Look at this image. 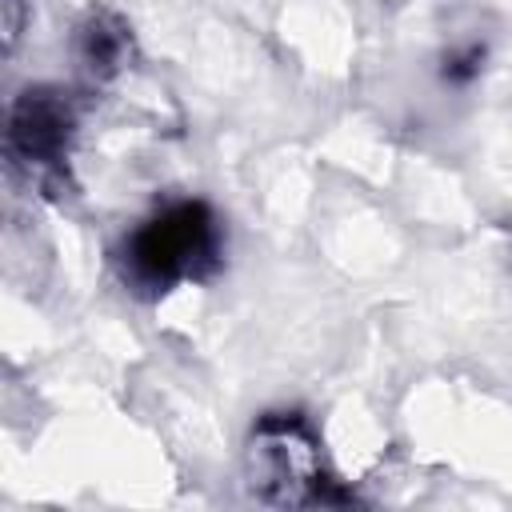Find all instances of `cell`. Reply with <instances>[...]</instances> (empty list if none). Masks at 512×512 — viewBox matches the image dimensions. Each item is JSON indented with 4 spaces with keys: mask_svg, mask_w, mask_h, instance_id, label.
<instances>
[{
    "mask_svg": "<svg viewBox=\"0 0 512 512\" xmlns=\"http://www.w3.org/2000/svg\"><path fill=\"white\" fill-rule=\"evenodd\" d=\"M220 252L216 216L200 200H180L144 220L124 240V276L144 292H168L200 276Z\"/></svg>",
    "mask_w": 512,
    "mask_h": 512,
    "instance_id": "1",
    "label": "cell"
},
{
    "mask_svg": "<svg viewBox=\"0 0 512 512\" xmlns=\"http://www.w3.org/2000/svg\"><path fill=\"white\" fill-rule=\"evenodd\" d=\"M252 456H256V480L264 496L284 500V504H328L340 500L332 488V480L324 476L320 464V448L308 432V424L300 416H268L256 428L252 440Z\"/></svg>",
    "mask_w": 512,
    "mask_h": 512,
    "instance_id": "2",
    "label": "cell"
},
{
    "mask_svg": "<svg viewBox=\"0 0 512 512\" xmlns=\"http://www.w3.org/2000/svg\"><path fill=\"white\" fill-rule=\"evenodd\" d=\"M68 132H72V112L52 92H24L12 108V120H8L12 148L36 164L56 160L68 144Z\"/></svg>",
    "mask_w": 512,
    "mask_h": 512,
    "instance_id": "3",
    "label": "cell"
},
{
    "mask_svg": "<svg viewBox=\"0 0 512 512\" xmlns=\"http://www.w3.org/2000/svg\"><path fill=\"white\" fill-rule=\"evenodd\" d=\"M80 40H84V60H88V68L96 72H112L116 68V60H120V52H124V36H120V28H108L104 20H92L84 32H80Z\"/></svg>",
    "mask_w": 512,
    "mask_h": 512,
    "instance_id": "4",
    "label": "cell"
}]
</instances>
